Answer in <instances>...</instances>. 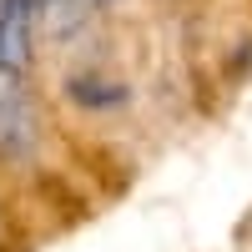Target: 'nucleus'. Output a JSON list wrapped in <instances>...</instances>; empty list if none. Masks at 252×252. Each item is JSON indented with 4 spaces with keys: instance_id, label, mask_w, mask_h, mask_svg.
I'll return each instance as SVG.
<instances>
[{
    "instance_id": "f257e3e1",
    "label": "nucleus",
    "mask_w": 252,
    "mask_h": 252,
    "mask_svg": "<svg viewBox=\"0 0 252 252\" xmlns=\"http://www.w3.org/2000/svg\"><path fill=\"white\" fill-rule=\"evenodd\" d=\"M40 152V111L20 76L0 71V161H31Z\"/></svg>"
},
{
    "instance_id": "f03ea898",
    "label": "nucleus",
    "mask_w": 252,
    "mask_h": 252,
    "mask_svg": "<svg viewBox=\"0 0 252 252\" xmlns=\"http://www.w3.org/2000/svg\"><path fill=\"white\" fill-rule=\"evenodd\" d=\"M35 46V0H0V71L26 76Z\"/></svg>"
},
{
    "instance_id": "7ed1b4c3",
    "label": "nucleus",
    "mask_w": 252,
    "mask_h": 252,
    "mask_svg": "<svg viewBox=\"0 0 252 252\" xmlns=\"http://www.w3.org/2000/svg\"><path fill=\"white\" fill-rule=\"evenodd\" d=\"M66 96L76 101L81 111H116L121 101H126V86H116V81H106V76L81 71V76L66 81Z\"/></svg>"
},
{
    "instance_id": "20e7f679",
    "label": "nucleus",
    "mask_w": 252,
    "mask_h": 252,
    "mask_svg": "<svg viewBox=\"0 0 252 252\" xmlns=\"http://www.w3.org/2000/svg\"><path fill=\"white\" fill-rule=\"evenodd\" d=\"M101 5H111V0H35V26H46L51 35H71Z\"/></svg>"
}]
</instances>
